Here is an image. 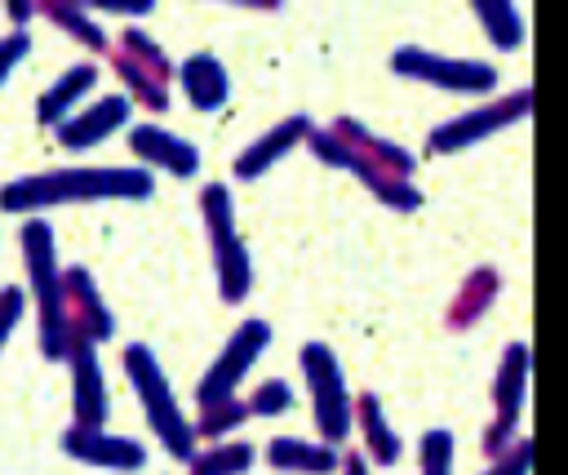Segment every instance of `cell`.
<instances>
[{
    "mask_svg": "<svg viewBox=\"0 0 568 475\" xmlns=\"http://www.w3.org/2000/svg\"><path fill=\"white\" fill-rule=\"evenodd\" d=\"M129 151L142 160L146 173H173V178H191L200 169V155L186 138L160 129V124H133L129 129Z\"/></svg>",
    "mask_w": 568,
    "mask_h": 475,
    "instance_id": "obj_13",
    "label": "cell"
},
{
    "mask_svg": "<svg viewBox=\"0 0 568 475\" xmlns=\"http://www.w3.org/2000/svg\"><path fill=\"white\" fill-rule=\"evenodd\" d=\"M67 368H71V422L75 426H106L111 400H106V377H102V364H98V346L84 342V337H71Z\"/></svg>",
    "mask_w": 568,
    "mask_h": 475,
    "instance_id": "obj_7",
    "label": "cell"
},
{
    "mask_svg": "<svg viewBox=\"0 0 568 475\" xmlns=\"http://www.w3.org/2000/svg\"><path fill=\"white\" fill-rule=\"evenodd\" d=\"M129 111H133V102L124 93H106V98L80 107L67 124H58L53 138H58L62 151H93V146H102L111 133H120L129 124Z\"/></svg>",
    "mask_w": 568,
    "mask_h": 475,
    "instance_id": "obj_8",
    "label": "cell"
},
{
    "mask_svg": "<svg viewBox=\"0 0 568 475\" xmlns=\"http://www.w3.org/2000/svg\"><path fill=\"white\" fill-rule=\"evenodd\" d=\"M67 324H71V337H84L93 346H102L115 333V315L84 266H67Z\"/></svg>",
    "mask_w": 568,
    "mask_h": 475,
    "instance_id": "obj_9",
    "label": "cell"
},
{
    "mask_svg": "<svg viewBox=\"0 0 568 475\" xmlns=\"http://www.w3.org/2000/svg\"><path fill=\"white\" fill-rule=\"evenodd\" d=\"M524 107H532V93H528V89H519V93L501 98L497 107H475V111H466V115H457V120L439 124V129H435V138H430V146H435V151L470 146V142H479L484 133H493V129H501V124L519 120V115H524Z\"/></svg>",
    "mask_w": 568,
    "mask_h": 475,
    "instance_id": "obj_12",
    "label": "cell"
},
{
    "mask_svg": "<svg viewBox=\"0 0 568 475\" xmlns=\"http://www.w3.org/2000/svg\"><path fill=\"white\" fill-rule=\"evenodd\" d=\"M4 18L13 22V31H27V22L36 18V0H9L4 4Z\"/></svg>",
    "mask_w": 568,
    "mask_h": 475,
    "instance_id": "obj_28",
    "label": "cell"
},
{
    "mask_svg": "<svg viewBox=\"0 0 568 475\" xmlns=\"http://www.w3.org/2000/svg\"><path fill=\"white\" fill-rule=\"evenodd\" d=\"M22 311H27V289L4 284L0 289V355H4V346H9V337L18 329V320H22Z\"/></svg>",
    "mask_w": 568,
    "mask_h": 475,
    "instance_id": "obj_22",
    "label": "cell"
},
{
    "mask_svg": "<svg viewBox=\"0 0 568 475\" xmlns=\"http://www.w3.org/2000/svg\"><path fill=\"white\" fill-rule=\"evenodd\" d=\"M302 129H306V120H302V115H297V120H288V124H280V129H271L262 142H253V146L235 160V173H240V178H257V173H262L280 151H288V142H293Z\"/></svg>",
    "mask_w": 568,
    "mask_h": 475,
    "instance_id": "obj_17",
    "label": "cell"
},
{
    "mask_svg": "<svg viewBox=\"0 0 568 475\" xmlns=\"http://www.w3.org/2000/svg\"><path fill=\"white\" fill-rule=\"evenodd\" d=\"M248 462H253L248 444H213L209 453L191 457V475H240L248 471Z\"/></svg>",
    "mask_w": 568,
    "mask_h": 475,
    "instance_id": "obj_20",
    "label": "cell"
},
{
    "mask_svg": "<svg viewBox=\"0 0 568 475\" xmlns=\"http://www.w3.org/2000/svg\"><path fill=\"white\" fill-rule=\"evenodd\" d=\"M93 84H98L93 58H89V62H71V67H67L62 75H53V80L44 84V93L36 98V124H40V129L67 124V120L80 111V102L93 93Z\"/></svg>",
    "mask_w": 568,
    "mask_h": 475,
    "instance_id": "obj_14",
    "label": "cell"
},
{
    "mask_svg": "<svg viewBox=\"0 0 568 475\" xmlns=\"http://www.w3.org/2000/svg\"><path fill=\"white\" fill-rule=\"evenodd\" d=\"M93 13H124V18H146L151 0H93Z\"/></svg>",
    "mask_w": 568,
    "mask_h": 475,
    "instance_id": "obj_27",
    "label": "cell"
},
{
    "mask_svg": "<svg viewBox=\"0 0 568 475\" xmlns=\"http://www.w3.org/2000/svg\"><path fill=\"white\" fill-rule=\"evenodd\" d=\"M364 417H368V439H373L377 457H382V462H395L399 444H395V435H386V426L377 422V404H373V400H364Z\"/></svg>",
    "mask_w": 568,
    "mask_h": 475,
    "instance_id": "obj_25",
    "label": "cell"
},
{
    "mask_svg": "<svg viewBox=\"0 0 568 475\" xmlns=\"http://www.w3.org/2000/svg\"><path fill=\"white\" fill-rule=\"evenodd\" d=\"M479 18H484V27L497 36L501 31V49H515L519 44V36H524V22H519V13L510 9V4H479Z\"/></svg>",
    "mask_w": 568,
    "mask_h": 475,
    "instance_id": "obj_21",
    "label": "cell"
},
{
    "mask_svg": "<svg viewBox=\"0 0 568 475\" xmlns=\"http://www.w3.org/2000/svg\"><path fill=\"white\" fill-rule=\"evenodd\" d=\"M524 373H528V351L515 342L510 351H506V364H501V373H497V382H493V400H501V408H506V422L519 413V395H524Z\"/></svg>",
    "mask_w": 568,
    "mask_h": 475,
    "instance_id": "obj_19",
    "label": "cell"
},
{
    "mask_svg": "<svg viewBox=\"0 0 568 475\" xmlns=\"http://www.w3.org/2000/svg\"><path fill=\"white\" fill-rule=\"evenodd\" d=\"M155 173L142 164H67L44 173H22L0 186V213L40 218L58 204H93V200H151Z\"/></svg>",
    "mask_w": 568,
    "mask_h": 475,
    "instance_id": "obj_1",
    "label": "cell"
},
{
    "mask_svg": "<svg viewBox=\"0 0 568 475\" xmlns=\"http://www.w3.org/2000/svg\"><path fill=\"white\" fill-rule=\"evenodd\" d=\"M448 453H453V439L444 431H430L422 439V475H448Z\"/></svg>",
    "mask_w": 568,
    "mask_h": 475,
    "instance_id": "obj_24",
    "label": "cell"
},
{
    "mask_svg": "<svg viewBox=\"0 0 568 475\" xmlns=\"http://www.w3.org/2000/svg\"><path fill=\"white\" fill-rule=\"evenodd\" d=\"M36 18H44L53 31H62L67 40H75L89 53H111V40L102 31V22L93 18L89 4H71V0H36Z\"/></svg>",
    "mask_w": 568,
    "mask_h": 475,
    "instance_id": "obj_15",
    "label": "cell"
},
{
    "mask_svg": "<svg viewBox=\"0 0 568 475\" xmlns=\"http://www.w3.org/2000/svg\"><path fill=\"white\" fill-rule=\"evenodd\" d=\"M62 453L71 462H80V466H93V471H124V475H133V471L146 466V448L138 439H129V435L106 431V426H75L71 422L62 431Z\"/></svg>",
    "mask_w": 568,
    "mask_h": 475,
    "instance_id": "obj_6",
    "label": "cell"
},
{
    "mask_svg": "<svg viewBox=\"0 0 568 475\" xmlns=\"http://www.w3.org/2000/svg\"><path fill=\"white\" fill-rule=\"evenodd\" d=\"M395 67L408 71L413 80H430V84L453 89V93L493 89V67H484V62H457V58H435V53H422V49H399Z\"/></svg>",
    "mask_w": 568,
    "mask_h": 475,
    "instance_id": "obj_11",
    "label": "cell"
},
{
    "mask_svg": "<svg viewBox=\"0 0 568 475\" xmlns=\"http://www.w3.org/2000/svg\"><path fill=\"white\" fill-rule=\"evenodd\" d=\"M27 53H31V31H4V36H0V89H4L9 75L27 62Z\"/></svg>",
    "mask_w": 568,
    "mask_h": 475,
    "instance_id": "obj_23",
    "label": "cell"
},
{
    "mask_svg": "<svg viewBox=\"0 0 568 475\" xmlns=\"http://www.w3.org/2000/svg\"><path fill=\"white\" fill-rule=\"evenodd\" d=\"M18 249L27 266V302L36 306V337L44 360H67L71 324H67V266L58 262V240L44 218H22Z\"/></svg>",
    "mask_w": 568,
    "mask_h": 475,
    "instance_id": "obj_2",
    "label": "cell"
},
{
    "mask_svg": "<svg viewBox=\"0 0 568 475\" xmlns=\"http://www.w3.org/2000/svg\"><path fill=\"white\" fill-rule=\"evenodd\" d=\"M302 364H306V377H311V391H315V417L324 422V431L333 439H342L346 435V417H351V400L342 391V373L333 364V351L311 342L302 351Z\"/></svg>",
    "mask_w": 568,
    "mask_h": 475,
    "instance_id": "obj_10",
    "label": "cell"
},
{
    "mask_svg": "<svg viewBox=\"0 0 568 475\" xmlns=\"http://www.w3.org/2000/svg\"><path fill=\"white\" fill-rule=\"evenodd\" d=\"M200 209H204V231H209V249H213V271H217L222 297L240 302L248 280H253V266H248L244 240L235 231V213H231L226 186H204L200 191Z\"/></svg>",
    "mask_w": 568,
    "mask_h": 475,
    "instance_id": "obj_4",
    "label": "cell"
},
{
    "mask_svg": "<svg viewBox=\"0 0 568 475\" xmlns=\"http://www.w3.org/2000/svg\"><path fill=\"white\" fill-rule=\"evenodd\" d=\"M288 404H293L288 386H284V382H266V386L248 400V413H275V408H288Z\"/></svg>",
    "mask_w": 568,
    "mask_h": 475,
    "instance_id": "obj_26",
    "label": "cell"
},
{
    "mask_svg": "<svg viewBox=\"0 0 568 475\" xmlns=\"http://www.w3.org/2000/svg\"><path fill=\"white\" fill-rule=\"evenodd\" d=\"M271 462L280 471H297V475H320V471H333V453L328 448H315V444H297V439H275L271 444Z\"/></svg>",
    "mask_w": 568,
    "mask_h": 475,
    "instance_id": "obj_18",
    "label": "cell"
},
{
    "mask_svg": "<svg viewBox=\"0 0 568 475\" xmlns=\"http://www.w3.org/2000/svg\"><path fill=\"white\" fill-rule=\"evenodd\" d=\"M346 475H368V471H364V462H355V457H351V462H346Z\"/></svg>",
    "mask_w": 568,
    "mask_h": 475,
    "instance_id": "obj_30",
    "label": "cell"
},
{
    "mask_svg": "<svg viewBox=\"0 0 568 475\" xmlns=\"http://www.w3.org/2000/svg\"><path fill=\"white\" fill-rule=\"evenodd\" d=\"M178 84H182V93H186V102H191L195 111H217V107L226 102V93H231L226 67H222L213 53H191V58L178 67Z\"/></svg>",
    "mask_w": 568,
    "mask_h": 475,
    "instance_id": "obj_16",
    "label": "cell"
},
{
    "mask_svg": "<svg viewBox=\"0 0 568 475\" xmlns=\"http://www.w3.org/2000/svg\"><path fill=\"white\" fill-rule=\"evenodd\" d=\"M528 457H532V444H519L515 448V457H506L497 471H488V475H524L528 471Z\"/></svg>",
    "mask_w": 568,
    "mask_h": 475,
    "instance_id": "obj_29",
    "label": "cell"
},
{
    "mask_svg": "<svg viewBox=\"0 0 568 475\" xmlns=\"http://www.w3.org/2000/svg\"><path fill=\"white\" fill-rule=\"evenodd\" d=\"M124 377H129V386H133V395H138V404L146 413V426L160 435L164 453L191 462L195 457V426L182 417V408L173 400V386H169L160 360L151 355V346H142V342L124 346Z\"/></svg>",
    "mask_w": 568,
    "mask_h": 475,
    "instance_id": "obj_3",
    "label": "cell"
},
{
    "mask_svg": "<svg viewBox=\"0 0 568 475\" xmlns=\"http://www.w3.org/2000/svg\"><path fill=\"white\" fill-rule=\"evenodd\" d=\"M266 337H271V333H266L262 320H244V324L231 333V342L222 346V355L213 360V368L200 377V391H195L200 408H213V404L235 400V386H240V377L248 373V364L262 355Z\"/></svg>",
    "mask_w": 568,
    "mask_h": 475,
    "instance_id": "obj_5",
    "label": "cell"
}]
</instances>
